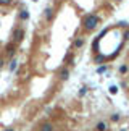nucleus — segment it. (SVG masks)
<instances>
[{
	"label": "nucleus",
	"mask_w": 129,
	"mask_h": 131,
	"mask_svg": "<svg viewBox=\"0 0 129 131\" xmlns=\"http://www.w3.org/2000/svg\"><path fill=\"white\" fill-rule=\"evenodd\" d=\"M11 3V0H0V5H8Z\"/></svg>",
	"instance_id": "17"
},
{
	"label": "nucleus",
	"mask_w": 129,
	"mask_h": 131,
	"mask_svg": "<svg viewBox=\"0 0 129 131\" xmlns=\"http://www.w3.org/2000/svg\"><path fill=\"white\" fill-rule=\"evenodd\" d=\"M123 39H124V41H127V39H129V29H127V31H124V34H123Z\"/></svg>",
	"instance_id": "16"
},
{
	"label": "nucleus",
	"mask_w": 129,
	"mask_h": 131,
	"mask_svg": "<svg viewBox=\"0 0 129 131\" xmlns=\"http://www.w3.org/2000/svg\"><path fill=\"white\" fill-rule=\"evenodd\" d=\"M82 45H84V39H82V37H79V39H76V41H74L73 47H74V49H81Z\"/></svg>",
	"instance_id": "10"
},
{
	"label": "nucleus",
	"mask_w": 129,
	"mask_h": 131,
	"mask_svg": "<svg viewBox=\"0 0 129 131\" xmlns=\"http://www.w3.org/2000/svg\"><path fill=\"white\" fill-rule=\"evenodd\" d=\"M7 53H8V57H13L15 55V52H16V49H15V42L13 44H10V45H7Z\"/></svg>",
	"instance_id": "6"
},
{
	"label": "nucleus",
	"mask_w": 129,
	"mask_h": 131,
	"mask_svg": "<svg viewBox=\"0 0 129 131\" xmlns=\"http://www.w3.org/2000/svg\"><path fill=\"white\" fill-rule=\"evenodd\" d=\"M116 2H120V0H116Z\"/></svg>",
	"instance_id": "22"
},
{
	"label": "nucleus",
	"mask_w": 129,
	"mask_h": 131,
	"mask_svg": "<svg viewBox=\"0 0 129 131\" xmlns=\"http://www.w3.org/2000/svg\"><path fill=\"white\" fill-rule=\"evenodd\" d=\"M5 131H15L13 128H7V129H5Z\"/></svg>",
	"instance_id": "19"
},
{
	"label": "nucleus",
	"mask_w": 129,
	"mask_h": 131,
	"mask_svg": "<svg viewBox=\"0 0 129 131\" xmlns=\"http://www.w3.org/2000/svg\"><path fill=\"white\" fill-rule=\"evenodd\" d=\"M118 71H120V74H121V76H124V74H127V73H129V65H127V63L121 65V67H120V70H118Z\"/></svg>",
	"instance_id": "7"
},
{
	"label": "nucleus",
	"mask_w": 129,
	"mask_h": 131,
	"mask_svg": "<svg viewBox=\"0 0 129 131\" xmlns=\"http://www.w3.org/2000/svg\"><path fill=\"white\" fill-rule=\"evenodd\" d=\"M3 67V60H0V68H2Z\"/></svg>",
	"instance_id": "18"
},
{
	"label": "nucleus",
	"mask_w": 129,
	"mask_h": 131,
	"mask_svg": "<svg viewBox=\"0 0 129 131\" xmlns=\"http://www.w3.org/2000/svg\"><path fill=\"white\" fill-rule=\"evenodd\" d=\"M19 19H21V21H28V19H29L28 10H21V12H19Z\"/></svg>",
	"instance_id": "9"
},
{
	"label": "nucleus",
	"mask_w": 129,
	"mask_h": 131,
	"mask_svg": "<svg viewBox=\"0 0 129 131\" xmlns=\"http://www.w3.org/2000/svg\"><path fill=\"white\" fill-rule=\"evenodd\" d=\"M44 12H45V13H44V15H45V18L48 19V21H50V19L53 18V8H52V7H48V8L44 10Z\"/></svg>",
	"instance_id": "8"
},
{
	"label": "nucleus",
	"mask_w": 129,
	"mask_h": 131,
	"mask_svg": "<svg viewBox=\"0 0 129 131\" xmlns=\"http://www.w3.org/2000/svg\"><path fill=\"white\" fill-rule=\"evenodd\" d=\"M111 122H120V115H118V113H113L111 115Z\"/></svg>",
	"instance_id": "13"
},
{
	"label": "nucleus",
	"mask_w": 129,
	"mask_h": 131,
	"mask_svg": "<svg viewBox=\"0 0 129 131\" xmlns=\"http://www.w3.org/2000/svg\"><path fill=\"white\" fill-rule=\"evenodd\" d=\"M58 78L61 79V81H66V79L69 78V68L68 67H64L60 70V73H58Z\"/></svg>",
	"instance_id": "3"
},
{
	"label": "nucleus",
	"mask_w": 129,
	"mask_h": 131,
	"mask_svg": "<svg viewBox=\"0 0 129 131\" xmlns=\"http://www.w3.org/2000/svg\"><path fill=\"white\" fill-rule=\"evenodd\" d=\"M39 131H55V128H53V125L50 122H45L39 126Z\"/></svg>",
	"instance_id": "4"
},
{
	"label": "nucleus",
	"mask_w": 129,
	"mask_h": 131,
	"mask_svg": "<svg viewBox=\"0 0 129 131\" xmlns=\"http://www.w3.org/2000/svg\"><path fill=\"white\" fill-rule=\"evenodd\" d=\"M87 91H89V89H87L86 86L81 88V91H79V95H81V97H82V95H86V94H87Z\"/></svg>",
	"instance_id": "12"
},
{
	"label": "nucleus",
	"mask_w": 129,
	"mask_h": 131,
	"mask_svg": "<svg viewBox=\"0 0 129 131\" xmlns=\"http://www.w3.org/2000/svg\"><path fill=\"white\" fill-rule=\"evenodd\" d=\"M98 21H100V19H98L97 15L89 13V15H86V16H84V19H82V28L86 29V31H92V29L97 28Z\"/></svg>",
	"instance_id": "1"
},
{
	"label": "nucleus",
	"mask_w": 129,
	"mask_h": 131,
	"mask_svg": "<svg viewBox=\"0 0 129 131\" xmlns=\"http://www.w3.org/2000/svg\"><path fill=\"white\" fill-rule=\"evenodd\" d=\"M107 71V67H100V68H97V73H105Z\"/></svg>",
	"instance_id": "15"
},
{
	"label": "nucleus",
	"mask_w": 129,
	"mask_h": 131,
	"mask_svg": "<svg viewBox=\"0 0 129 131\" xmlns=\"http://www.w3.org/2000/svg\"><path fill=\"white\" fill-rule=\"evenodd\" d=\"M108 91H110V94H116L118 92V88L116 86H110V89H108Z\"/></svg>",
	"instance_id": "14"
},
{
	"label": "nucleus",
	"mask_w": 129,
	"mask_h": 131,
	"mask_svg": "<svg viewBox=\"0 0 129 131\" xmlns=\"http://www.w3.org/2000/svg\"><path fill=\"white\" fill-rule=\"evenodd\" d=\"M16 67H18V62L16 60H11V62H10V71H15V70H16Z\"/></svg>",
	"instance_id": "11"
},
{
	"label": "nucleus",
	"mask_w": 129,
	"mask_h": 131,
	"mask_svg": "<svg viewBox=\"0 0 129 131\" xmlns=\"http://www.w3.org/2000/svg\"><path fill=\"white\" fill-rule=\"evenodd\" d=\"M11 37H13V42H15V44L21 42V41H23V37H24V31H23L21 28H16V29H15V31H13Z\"/></svg>",
	"instance_id": "2"
},
{
	"label": "nucleus",
	"mask_w": 129,
	"mask_h": 131,
	"mask_svg": "<svg viewBox=\"0 0 129 131\" xmlns=\"http://www.w3.org/2000/svg\"><path fill=\"white\" fill-rule=\"evenodd\" d=\"M120 131H127V129H124V128H123V129H120Z\"/></svg>",
	"instance_id": "20"
},
{
	"label": "nucleus",
	"mask_w": 129,
	"mask_h": 131,
	"mask_svg": "<svg viewBox=\"0 0 129 131\" xmlns=\"http://www.w3.org/2000/svg\"><path fill=\"white\" fill-rule=\"evenodd\" d=\"M32 2H37V0H32Z\"/></svg>",
	"instance_id": "21"
},
{
	"label": "nucleus",
	"mask_w": 129,
	"mask_h": 131,
	"mask_svg": "<svg viewBox=\"0 0 129 131\" xmlns=\"http://www.w3.org/2000/svg\"><path fill=\"white\" fill-rule=\"evenodd\" d=\"M107 129H108V125L105 122H98L95 125V131H107Z\"/></svg>",
	"instance_id": "5"
}]
</instances>
